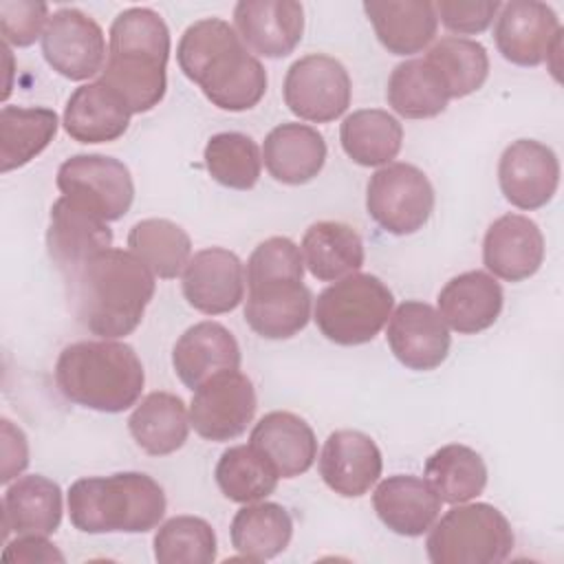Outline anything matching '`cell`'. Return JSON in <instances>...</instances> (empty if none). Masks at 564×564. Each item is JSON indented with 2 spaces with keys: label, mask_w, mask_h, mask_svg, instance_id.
<instances>
[{
  "label": "cell",
  "mask_w": 564,
  "mask_h": 564,
  "mask_svg": "<svg viewBox=\"0 0 564 564\" xmlns=\"http://www.w3.org/2000/svg\"><path fill=\"white\" fill-rule=\"evenodd\" d=\"M392 308V291L377 275L357 271L333 282L317 295L313 319L328 341L359 346L381 333Z\"/></svg>",
  "instance_id": "7"
},
{
  "label": "cell",
  "mask_w": 564,
  "mask_h": 564,
  "mask_svg": "<svg viewBox=\"0 0 564 564\" xmlns=\"http://www.w3.org/2000/svg\"><path fill=\"white\" fill-rule=\"evenodd\" d=\"M482 262L494 278L522 282L544 262V236L529 216L505 214L496 218L482 240Z\"/></svg>",
  "instance_id": "20"
},
{
  "label": "cell",
  "mask_w": 564,
  "mask_h": 564,
  "mask_svg": "<svg viewBox=\"0 0 564 564\" xmlns=\"http://www.w3.org/2000/svg\"><path fill=\"white\" fill-rule=\"evenodd\" d=\"M339 141L357 165L379 167L397 159L403 143V126L388 110L361 108L341 121Z\"/></svg>",
  "instance_id": "32"
},
{
  "label": "cell",
  "mask_w": 564,
  "mask_h": 564,
  "mask_svg": "<svg viewBox=\"0 0 564 564\" xmlns=\"http://www.w3.org/2000/svg\"><path fill=\"white\" fill-rule=\"evenodd\" d=\"M388 106L405 119H432L447 108V90L436 70L423 59H405L394 66L386 88Z\"/></svg>",
  "instance_id": "36"
},
{
  "label": "cell",
  "mask_w": 564,
  "mask_h": 564,
  "mask_svg": "<svg viewBox=\"0 0 564 564\" xmlns=\"http://www.w3.org/2000/svg\"><path fill=\"white\" fill-rule=\"evenodd\" d=\"M176 377L192 392L212 377L240 368V346L229 328L205 319L189 326L172 348Z\"/></svg>",
  "instance_id": "22"
},
{
  "label": "cell",
  "mask_w": 564,
  "mask_h": 564,
  "mask_svg": "<svg viewBox=\"0 0 564 564\" xmlns=\"http://www.w3.org/2000/svg\"><path fill=\"white\" fill-rule=\"evenodd\" d=\"M209 176L229 189H251L262 170V154L258 143L242 132L214 134L203 152Z\"/></svg>",
  "instance_id": "40"
},
{
  "label": "cell",
  "mask_w": 564,
  "mask_h": 564,
  "mask_svg": "<svg viewBox=\"0 0 564 564\" xmlns=\"http://www.w3.org/2000/svg\"><path fill=\"white\" fill-rule=\"evenodd\" d=\"M77 322L101 339L130 335L154 295V273L123 249H104L64 275Z\"/></svg>",
  "instance_id": "1"
},
{
  "label": "cell",
  "mask_w": 564,
  "mask_h": 564,
  "mask_svg": "<svg viewBox=\"0 0 564 564\" xmlns=\"http://www.w3.org/2000/svg\"><path fill=\"white\" fill-rule=\"evenodd\" d=\"M423 59L436 70L449 99L476 93L489 77L487 48L469 37H441L427 48Z\"/></svg>",
  "instance_id": "37"
},
{
  "label": "cell",
  "mask_w": 564,
  "mask_h": 564,
  "mask_svg": "<svg viewBox=\"0 0 564 564\" xmlns=\"http://www.w3.org/2000/svg\"><path fill=\"white\" fill-rule=\"evenodd\" d=\"M352 84L346 66L324 53L295 59L284 77V104L313 123L335 121L350 106Z\"/></svg>",
  "instance_id": "9"
},
{
  "label": "cell",
  "mask_w": 564,
  "mask_h": 564,
  "mask_svg": "<svg viewBox=\"0 0 564 564\" xmlns=\"http://www.w3.org/2000/svg\"><path fill=\"white\" fill-rule=\"evenodd\" d=\"M249 445L269 460L280 478L306 474L317 458L315 432L302 416L286 410L264 414L253 425Z\"/></svg>",
  "instance_id": "23"
},
{
  "label": "cell",
  "mask_w": 564,
  "mask_h": 564,
  "mask_svg": "<svg viewBox=\"0 0 564 564\" xmlns=\"http://www.w3.org/2000/svg\"><path fill=\"white\" fill-rule=\"evenodd\" d=\"M170 31L148 7H130L110 24L101 82L128 104L132 115L148 112L165 97Z\"/></svg>",
  "instance_id": "3"
},
{
  "label": "cell",
  "mask_w": 564,
  "mask_h": 564,
  "mask_svg": "<svg viewBox=\"0 0 564 564\" xmlns=\"http://www.w3.org/2000/svg\"><path fill=\"white\" fill-rule=\"evenodd\" d=\"M494 40L498 53L516 66H540L560 55L562 24L555 11L540 0L500 4Z\"/></svg>",
  "instance_id": "11"
},
{
  "label": "cell",
  "mask_w": 564,
  "mask_h": 564,
  "mask_svg": "<svg viewBox=\"0 0 564 564\" xmlns=\"http://www.w3.org/2000/svg\"><path fill=\"white\" fill-rule=\"evenodd\" d=\"M364 11L381 46L392 55H416L432 44L438 29L434 2L427 0H368Z\"/></svg>",
  "instance_id": "26"
},
{
  "label": "cell",
  "mask_w": 564,
  "mask_h": 564,
  "mask_svg": "<svg viewBox=\"0 0 564 564\" xmlns=\"http://www.w3.org/2000/svg\"><path fill=\"white\" fill-rule=\"evenodd\" d=\"M2 427V471L0 480L7 485L9 480L18 478L29 465V443L20 427H15L9 419L0 421Z\"/></svg>",
  "instance_id": "45"
},
{
  "label": "cell",
  "mask_w": 564,
  "mask_h": 564,
  "mask_svg": "<svg viewBox=\"0 0 564 564\" xmlns=\"http://www.w3.org/2000/svg\"><path fill=\"white\" fill-rule=\"evenodd\" d=\"M245 319L264 339H289L311 319V291L302 280L278 278L247 284Z\"/></svg>",
  "instance_id": "18"
},
{
  "label": "cell",
  "mask_w": 564,
  "mask_h": 564,
  "mask_svg": "<svg viewBox=\"0 0 564 564\" xmlns=\"http://www.w3.org/2000/svg\"><path fill=\"white\" fill-rule=\"evenodd\" d=\"M236 33L262 57L291 55L304 33V7L295 0H240L234 7Z\"/></svg>",
  "instance_id": "19"
},
{
  "label": "cell",
  "mask_w": 564,
  "mask_h": 564,
  "mask_svg": "<svg viewBox=\"0 0 564 564\" xmlns=\"http://www.w3.org/2000/svg\"><path fill=\"white\" fill-rule=\"evenodd\" d=\"M300 251L304 267L322 282H337L357 273L366 258L361 236L339 220L313 223L302 238Z\"/></svg>",
  "instance_id": "30"
},
{
  "label": "cell",
  "mask_w": 564,
  "mask_h": 564,
  "mask_svg": "<svg viewBox=\"0 0 564 564\" xmlns=\"http://www.w3.org/2000/svg\"><path fill=\"white\" fill-rule=\"evenodd\" d=\"M189 427V412L183 399L163 390L143 397L128 419L134 443L150 456H167L181 449Z\"/></svg>",
  "instance_id": "31"
},
{
  "label": "cell",
  "mask_w": 564,
  "mask_h": 564,
  "mask_svg": "<svg viewBox=\"0 0 564 564\" xmlns=\"http://www.w3.org/2000/svg\"><path fill=\"white\" fill-rule=\"evenodd\" d=\"M55 383L70 403L117 414L139 401L145 372L134 348L123 341H75L57 357Z\"/></svg>",
  "instance_id": "4"
},
{
  "label": "cell",
  "mask_w": 564,
  "mask_h": 564,
  "mask_svg": "<svg viewBox=\"0 0 564 564\" xmlns=\"http://www.w3.org/2000/svg\"><path fill=\"white\" fill-rule=\"evenodd\" d=\"M46 64L70 82H84L104 70L106 40L101 26L73 7L57 9L42 35Z\"/></svg>",
  "instance_id": "13"
},
{
  "label": "cell",
  "mask_w": 564,
  "mask_h": 564,
  "mask_svg": "<svg viewBox=\"0 0 564 564\" xmlns=\"http://www.w3.org/2000/svg\"><path fill=\"white\" fill-rule=\"evenodd\" d=\"M425 480L441 502L460 505L478 498L487 485L482 456L460 443L438 447L425 463Z\"/></svg>",
  "instance_id": "35"
},
{
  "label": "cell",
  "mask_w": 564,
  "mask_h": 564,
  "mask_svg": "<svg viewBox=\"0 0 564 564\" xmlns=\"http://www.w3.org/2000/svg\"><path fill=\"white\" fill-rule=\"evenodd\" d=\"M368 216L392 236H410L425 227L434 212V187L412 163L379 167L366 187Z\"/></svg>",
  "instance_id": "8"
},
{
  "label": "cell",
  "mask_w": 564,
  "mask_h": 564,
  "mask_svg": "<svg viewBox=\"0 0 564 564\" xmlns=\"http://www.w3.org/2000/svg\"><path fill=\"white\" fill-rule=\"evenodd\" d=\"M220 494L238 505L264 500L278 487L280 476L253 445H234L225 449L214 471Z\"/></svg>",
  "instance_id": "39"
},
{
  "label": "cell",
  "mask_w": 564,
  "mask_h": 564,
  "mask_svg": "<svg viewBox=\"0 0 564 564\" xmlns=\"http://www.w3.org/2000/svg\"><path fill=\"white\" fill-rule=\"evenodd\" d=\"M498 185L502 196L518 209L533 212L553 200L560 185L557 154L535 141H511L498 163Z\"/></svg>",
  "instance_id": "14"
},
{
  "label": "cell",
  "mask_w": 564,
  "mask_h": 564,
  "mask_svg": "<svg viewBox=\"0 0 564 564\" xmlns=\"http://www.w3.org/2000/svg\"><path fill=\"white\" fill-rule=\"evenodd\" d=\"M59 119L51 108L2 106L0 170L7 174L33 161L55 137Z\"/></svg>",
  "instance_id": "34"
},
{
  "label": "cell",
  "mask_w": 564,
  "mask_h": 564,
  "mask_svg": "<svg viewBox=\"0 0 564 564\" xmlns=\"http://www.w3.org/2000/svg\"><path fill=\"white\" fill-rule=\"evenodd\" d=\"M262 161L278 183L304 185L322 172L326 141L313 126L280 123L264 137Z\"/></svg>",
  "instance_id": "28"
},
{
  "label": "cell",
  "mask_w": 564,
  "mask_h": 564,
  "mask_svg": "<svg viewBox=\"0 0 564 564\" xmlns=\"http://www.w3.org/2000/svg\"><path fill=\"white\" fill-rule=\"evenodd\" d=\"M438 20L458 35L482 33L500 11L498 0H441L434 4Z\"/></svg>",
  "instance_id": "44"
},
{
  "label": "cell",
  "mask_w": 564,
  "mask_h": 564,
  "mask_svg": "<svg viewBox=\"0 0 564 564\" xmlns=\"http://www.w3.org/2000/svg\"><path fill=\"white\" fill-rule=\"evenodd\" d=\"M130 251L156 275L172 280L183 273L192 258L187 231L167 218H145L128 231Z\"/></svg>",
  "instance_id": "38"
},
{
  "label": "cell",
  "mask_w": 564,
  "mask_h": 564,
  "mask_svg": "<svg viewBox=\"0 0 564 564\" xmlns=\"http://www.w3.org/2000/svg\"><path fill=\"white\" fill-rule=\"evenodd\" d=\"M154 560L159 564H212L216 560V533L196 516H174L154 533Z\"/></svg>",
  "instance_id": "41"
},
{
  "label": "cell",
  "mask_w": 564,
  "mask_h": 564,
  "mask_svg": "<svg viewBox=\"0 0 564 564\" xmlns=\"http://www.w3.org/2000/svg\"><path fill=\"white\" fill-rule=\"evenodd\" d=\"M130 108L101 79L73 90L64 108V130L79 143H110L126 134Z\"/></svg>",
  "instance_id": "25"
},
{
  "label": "cell",
  "mask_w": 564,
  "mask_h": 564,
  "mask_svg": "<svg viewBox=\"0 0 564 564\" xmlns=\"http://www.w3.org/2000/svg\"><path fill=\"white\" fill-rule=\"evenodd\" d=\"M293 278L304 280V258L300 247L284 236H273L260 242L247 260L245 282Z\"/></svg>",
  "instance_id": "42"
},
{
  "label": "cell",
  "mask_w": 564,
  "mask_h": 564,
  "mask_svg": "<svg viewBox=\"0 0 564 564\" xmlns=\"http://www.w3.org/2000/svg\"><path fill=\"white\" fill-rule=\"evenodd\" d=\"M258 401L253 383L240 370H227L194 390L189 425L207 441H231L253 421Z\"/></svg>",
  "instance_id": "12"
},
{
  "label": "cell",
  "mask_w": 564,
  "mask_h": 564,
  "mask_svg": "<svg viewBox=\"0 0 564 564\" xmlns=\"http://www.w3.org/2000/svg\"><path fill=\"white\" fill-rule=\"evenodd\" d=\"M176 62L185 77L220 110H249L267 93L264 66L247 51L236 29L220 18L189 24L178 40Z\"/></svg>",
  "instance_id": "2"
},
{
  "label": "cell",
  "mask_w": 564,
  "mask_h": 564,
  "mask_svg": "<svg viewBox=\"0 0 564 564\" xmlns=\"http://www.w3.org/2000/svg\"><path fill=\"white\" fill-rule=\"evenodd\" d=\"M388 346L392 355L410 370H434L449 355V326L441 313L419 300H408L399 304L386 330Z\"/></svg>",
  "instance_id": "15"
},
{
  "label": "cell",
  "mask_w": 564,
  "mask_h": 564,
  "mask_svg": "<svg viewBox=\"0 0 564 564\" xmlns=\"http://www.w3.org/2000/svg\"><path fill=\"white\" fill-rule=\"evenodd\" d=\"M57 187L84 207L112 223L126 216L134 200V183L130 170L112 156L75 154L57 170Z\"/></svg>",
  "instance_id": "10"
},
{
  "label": "cell",
  "mask_w": 564,
  "mask_h": 564,
  "mask_svg": "<svg viewBox=\"0 0 564 564\" xmlns=\"http://www.w3.org/2000/svg\"><path fill=\"white\" fill-rule=\"evenodd\" d=\"M502 302V286L487 271H465L438 291V313L460 335H476L494 326Z\"/></svg>",
  "instance_id": "27"
},
{
  "label": "cell",
  "mask_w": 564,
  "mask_h": 564,
  "mask_svg": "<svg viewBox=\"0 0 564 564\" xmlns=\"http://www.w3.org/2000/svg\"><path fill=\"white\" fill-rule=\"evenodd\" d=\"M181 275L187 304L205 315L229 313L245 300V267L229 249L196 251Z\"/></svg>",
  "instance_id": "16"
},
{
  "label": "cell",
  "mask_w": 564,
  "mask_h": 564,
  "mask_svg": "<svg viewBox=\"0 0 564 564\" xmlns=\"http://www.w3.org/2000/svg\"><path fill=\"white\" fill-rule=\"evenodd\" d=\"M66 505L82 533H145L159 527L167 507L163 487L143 471L79 478Z\"/></svg>",
  "instance_id": "5"
},
{
  "label": "cell",
  "mask_w": 564,
  "mask_h": 564,
  "mask_svg": "<svg viewBox=\"0 0 564 564\" xmlns=\"http://www.w3.org/2000/svg\"><path fill=\"white\" fill-rule=\"evenodd\" d=\"M513 531L487 502L454 505L432 524L425 551L432 564H500L513 551Z\"/></svg>",
  "instance_id": "6"
},
{
  "label": "cell",
  "mask_w": 564,
  "mask_h": 564,
  "mask_svg": "<svg viewBox=\"0 0 564 564\" xmlns=\"http://www.w3.org/2000/svg\"><path fill=\"white\" fill-rule=\"evenodd\" d=\"M48 4L31 0H2L0 2V33L4 44L24 48L37 37L42 40L48 24Z\"/></svg>",
  "instance_id": "43"
},
{
  "label": "cell",
  "mask_w": 564,
  "mask_h": 564,
  "mask_svg": "<svg viewBox=\"0 0 564 564\" xmlns=\"http://www.w3.org/2000/svg\"><path fill=\"white\" fill-rule=\"evenodd\" d=\"M46 247L57 271L68 275L90 256L110 249L112 231L99 214L68 196H59L51 207Z\"/></svg>",
  "instance_id": "17"
},
{
  "label": "cell",
  "mask_w": 564,
  "mask_h": 564,
  "mask_svg": "<svg viewBox=\"0 0 564 564\" xmlns=\"http://www.w3.org/2000/svg\"><path fill=\"white\" fill-rule=\"evenodd\" d=\"M381 469V452L368 434L359 430L328 434L319 456V476L330 491L344 498H359L377 485Z\"/></svg>",
  "instance_id": "21"
},
{
  "label": "cell",
  "mask_w": 564,
  "mask_h": 564,
  "mask_svg": "<svg viewBox=\"0 0 564 564\" xmlns=\"http://www.w3.org/2000/svg\"><path fill=\"white\" fill-rule=\"evenodd\" d=\"M372 507L392 533L419 538L436 522L441 513V498L425 478L397 474L377 485Z\"/></svg>",
  "instance_id": "24"
},
{
  "label": "cell",
  "mask_w": 564,
  "mask_h": 564,
  "mask_svg": "<svg viewBox=\"0 0 564 564\" xmlns=\"http://www.w3.org/2000/svg\"><path fill=\"white\" fill-rule=\"evenodd\" d=\"M231 546L247 560L278 557L293 538V520L278 502H249L231 520Z\"/></svg>",
  "instance_id": "33"
},
{
  "label": "cell",
  "mask_w": 564,
  "mask_h": 564,
  "mask_svg": "<svg viewBox=\"0 0 564 564\" xmlns=\"http://www.w3.org/2000/svg\"><path fill=\"white\" fill-rule=\"evenodd\" d=\"M4 538L9 531L18 535H51L62 522V489L55 480L31 474L7 487L2 498Z\"/></svg>",
  "instance_id": "29"
},
{
  "label": "cell",
  "mask_w": 564,
  "mask_h": 564,
  "mask_svg": "<svg viewBox=\"0 0 564 564\" xmlns=\"http://www.w3.org/2000/svg\"><path fill=\"white\" fill-rule=\"evenodd\" d=\"M4 562H64V555L55 549L46 535H18L2 551Z\"/></svg>",
  "instance_id": "46"
}]
</instances>
